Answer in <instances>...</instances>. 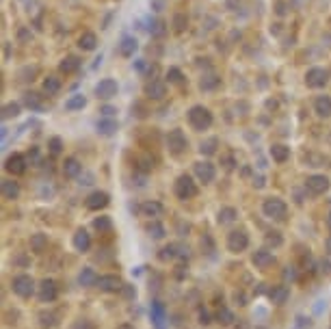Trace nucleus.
<instances>
[{"instance_id":"obj_1","label":"nucleus","mask_w":331,"mask_h":329,"mask_svg":"<svg viewBox=\"0 0 331 329\" xmlns=\"http://www.w3.org/2000/svg\"><path fill=\"white\" fill-rule=\"evenodd\" d=\"M214 117L210 113V108L201 106V104H195V106L188 110V124H191L193 130H197V132H204V130H208L212 126Z\"/></svg>"},{"instance_id":"obj_2","label":"nucleus","mask_w":331,"mask_h":329,"mask_svg":"<svg viewBox=\"0 0 331 329\" xmlns=\"http://www.w3.org/2000/svg\"><path fill=\"white\" fill-rule=\"evenodd\" d=\"M175 197L182 202H186V200H193V197H197L199 193V188H197V184H195V180L191 176H186V174H182L178 180H175Z\"/></svg>"},{"instance_id":"obj_3","label":"nucleus","mask_w":331,"mask_h":329,"mask_svg":"<svg viewBox=\"0 0 331 329\" xmlns=\"http://www.w3.org/2000/svg\"><path fill=\"white\" fill-rule=\"evenodd\" d=\"M262 212H264V216H269L273 221H284L286 214H288V206H286V202L279 200V197H269V200H264V204H262Z\"/></svg>"},{"instance_id":"obj_4","label":"nucleus","mask_w":331,"mask_h":329,"mask_svg":"<svg viewBox=\"0 0 331 329\" xmlns=\"http://www.w3.org/2000/svg\"><path fill=\"white\" fill-rule=\"evenodd\" d=\"M167 150H169V154H173V156H180V154H184L186 152V148H188V139H186V134L182 132L180 128H173V130H169V134H167Z\"/></svg>"},{"instance_id":"obj_5","label":"nucleus","mask_w":331,"mask_h":329,"mask_svg":"<svg viewBox=\"0 0 331 329\" xmlns=\"http://www.w3.org/2000/svg\"><path fill=\"white\" fill-rule=\"evenodd\" d=\"M11 288L17 297L22 299H28L32 292H35V282H32L30 275H15L11 282Z\"/></svg>"},{"instance_id":"obj_6","label":"nucleus","mask_w":331,"mask_h":329,"mask_svg":"<svg viewBox=\"0 0 331 329\" xmlns=\"http://www.w3.org/2000/svg\"><path fill=\"white\" fill-rule=\"evenodd\" d=\"M329 82V72L325 68H310L305 72V84L310 89H323Z\"/></svg>"},{"instance_id":"obj_7","label":"nucleus","mask_w":331,"mask_h":329,"mask_svg":"<svg viewBox=\"0 0 331 329\" xmlns=\"http://www.w3.org/2000/svg\"><path fill=\"white\" fill-rule=\"evenodd\" d=\"M247 247H249V236H247L245 230H232V232L227 234V249H230L232 254H240V252H245Z\"/></svg>"},{"instance_id":"obj_8","label":"nucleus","mask_w":331,"mask_h":329,"mask_svg":"<svg viewBox=\"0 0 331 329\" xmlns=\"http://www.w3.org/2000/svg\"><path fill=\"white\" fill-rule=\"evenodd\" d=\"M305 188L310 190L312 195H323L329 190V178L327 176H321V174H314L305 180Z\"/></svg>"},{"instance_id":"obj_9","label":"nucleus","mask_w":331,"mask_h":329,"mask_svg":"<svg viewBox=\"0 0 331 329\" xmlns=\"http://www.w3.org/2000/svg\"><path fill=\"white\" fill-rule=\"evenodd\" d=\"M37 294H39V301H41V304H52V301L58 297L56 282L54 280H43L41 284L37 286Z\"/></svg>"},{"instance_id":"obj_10","label":"nucleus","mask_w":331,"mask_h":329,"mask_svg":"<svg viewBox=\"0 0 331 329\" xmlns=\"http://www.w3.org/2000/svg\"><path fill=\"white\" fill-rule=\"evenodd\" d=\"M143 91H145V96L149 100H162L167 96V84H165V80H158V78H149L145 82V87H143Z\"/></svg>"},{"instance_id":"obj_11","label":"nucleus","mask_w":331,"mask_h":329,"mask_svg":"<svg viewBox=\"0 0 331 329\" xmlns=\"http://www.w3.org/2000/svg\"><path fill=\"white\" fill-rule=\"evenodd\" d=\"M117 80H113V78H104V80H100L95 84V96L97 100H110V98L117 96Z\"/></svg>"},{"instance_id":"obj_12","label":"nucleus","mask_w":331,"mask_h":329,"mask_svg":"<svg viewBox=\"0 0 331 329\" xmlns=\"http://www.w3.org/2000/svg\"><path fill=\"white\" fill-rule=\"evenodd\" d=\"M193 169H195V176H197V180L204 182V184H210V182L214 180V176H217V169H214V164L208 162V160L195 162Z\"/></svg>"},{"instance_id":"obj_13","label":"nucleus","mask_w":331,"mask_h":329,"mask_svg":"<svg viewBox=\"0 0 331 329\" xmlns=\"http://www.w3.org/2000/svg\"><path fill=\"white\" fill-rule=\"evenodd\" d=\"M4 171L11 176H22L26 171V158L22 154H11L9 158L4 160Z\"/></svg>"},{"instance_id":"obj_14","label":"nucleus","mask_w":331,"mask_h":329,"mask_svg":"<svg viewBox=\"0 0 331 329\" xmlns=\"http://www.w3.org/2000/svg\"><path fill=\"white\" fill-rule=\"evenodd\" d=\"M97 288L104 292H119L123 288V282L119 275H102L100 280H97Z\"/></svg>"},{"instance_id":"obj_15","label":"nucleus","mask_w":331,"mask_h":329,"mask_svg":"<svg viewBox=\"0 0 331 329\" xmlns=\"http://www.w3.org/2000/svg\"><path fill=\"white\" fill-rule=\"evenodd\" d=\"M149 314H152V323L156 329H167V310L160 301H152Z\"/></svg>"},{"instance_id":"obj_16","label":"nucleus","mask_w":331,"mask_h":329,"mask_svg":"<svg viewBox=\"0 0 331 329\" xmlns=\"http://www.w3.org/2000/svg\"><path fill=\"white\" fill-rule=\"evenodd\" d=\"M251 262L256 264V268H269L275 264V256L271 249H258V252H253Z\"/></svg>"},{"instance_id":"obj_17","label":"nucleus","mask_w":331,"mask_h":329,"mask_svg":"<svg viewBox=\"0 0 331 329\" xmlns=\"http://www.w3.org/2000/svg\"><path fill=\"white\" fill-rule=\"evenodd\" d=\"M108 202H110L108 193H104V190H93V193L87 197V208L89 210H102V208L108 206Z\"/></svg>"},{"instance_id":"obj_18","label":"nucleus","mask_w":331,"mask_h":329,"mask_svg":"<svg viewBox=\"0 0 331 329\" xmlns=\"http://www.w3.org/2000/svg\"><path fill=\"white\" fill-rule=\"evenodd\" d=\"M314 113L321 120H329L331 117V96H318L314 100Z\"/></svg>"},{"instance_id":"obj_19","label":"nucleus","mask_w":331,"mask_h":329,"mask_svg":"<svg viewBox=\"0 0 331 329\" xmlns=\"http://www.w3.org/2000/svg\"><path fill=\"white\" fill-rule=\"evenodd\" d=\"M162 204L160 202H156V200H149V202H143L141 206H139V212L143 216H149V219H158V216L162 214Z\"/></svg>"},{"instance_id":"obj_20","label":"nucleus","mask_w":331,"mask_h":329,"mask_svg":"<svg viewBox=\"0 0 331 329\" xmlns=\"http://www.w3.org/2000/svg\"><path fill=\"white\" fill-rule=\"evenodd\" d=\"M80 65H82L80 58L74 56V54H69V56H65L63 61L58 63V72L65 74V76H71V74H76V72L80 70Z\"/></svg>"},{"instance_id":"obj_21","label":"nucleus","mask_w":331,"mask_h":329,"mask_svg":"<svg viewBox=\"0 0 331 329\" xmlns=\"http://www.w3.org/2000/svg\"><path fill=\"white\" fill-rule=\"evenodd\" d=\"M117 122L113 120V117H102L100 122L95 124V130H97V134H102V136H113L117 132Z\"/></svg>"},{"instance_id":"obj_22","label":"nucleus","mask_w":331,"mask_h":329,"mask_svg":"<svg viewBox=\"0 0 331 329\" xmlns=\"http://www.w3.org/2000/svg\"><path fill=\"white\" fill-rule=\"evenodd\" d=\"M22 104L30 110H43V96L35 94V91H26L22 98Z\"/></svg>"},{"instance_id":"obj_23","label":"nucleus","mask_w":331,"mask_h":329,"mask_svg":"<svg viewBox=\"0 0 331 329\" xmlns=\"http://www.w3.org/2000/svg\"><path fill=\"white\" fill-rule=\"evenodd\" d=\"M82 171V164L78 158H74V156H69V158L63 160V176L65 178H78Z\"/></svg>"},{"instance_id":"obj_24","label":"nucleus","mask_w":331,"mask_h":329,"mask_svg":"<svg viewBox=\"0 0 331 329\" xmlns=\"http://www.w3.org/2000/svg\"><path fill=\"white\" fill-rule=\"evenodd\" d=\"M78 48L84 50V52L95 50L97 48V35H95V32H91V30L82 32V35L78 37Z\"/></svg>"},{"instance_id":"obj_25","label":"nucleus","mask_w":331,"mask_h":329,"mask_svg":"<svg viewBox=\"0 0 331 329\" xmlns=\"http://www.w3.org/2000/svg\"><path fill=\"white\" fill-rule=\"evenodd\" d=\"M269 154L275 162H286L290 158V148L282 146V143H273V146L269 148Z\"/></svg>"},{"instance_id":"obj_26","label":"nucleus","mask_w":331,"mask_h":329,"mask_svg":"<svg viewBox=\"0 0 331 329\" xmlns=\"http://www.w3.org/2000/svg\"><path fill=\"white\" fill-rule=\"evenodd\" d=\"M0 186H2V197L6 202H13L19 197V184L15 180H2Z\"/></svg>"},{"instance_id":"obj_27","label":"nucleus","mask_w":331,"mask_h":329,"mask_svg":"<svg viewBox=\"0 0 331 329\" xmlns=\"http://www.w3.org/2000/svg\"><path fill=\"white\" fill-rule=\"evenodd\" d=\"M288 297H290L288 286H273L269 290V299L273 301V304H277V306L286 304V299H288Z\"/></svg>"},{"instance_id":"obj_28","label":"nucleus","mask_w":331,"mask_h":329,"mask_svg":"<svg viewBox=\"0 0 331 329\" xmlns=\"http://www.w3.org/2000/svg\"><path fill=\"white\" fill-rule=\"evenodd\" d=\"M74 247H76V252H89L91 236H89L87 230H78V232L74 234Z\"/></svg>"},{"instance_id":"obj_29","label":"nucleus","mask_w":331,"mask_h":329,"mask_svg":"<svg viewBox=\"0 0 331 329\" xmlns=\"http://www.w3.org/2000/svg\"><path fill=\"white\" fill-rule=\"evenodd\" d=\"M136 48H139V42H136V39L134 37H123L121 39V42H119V54L121 56H132L134 54V52H136Z\"/></svg>"},{"instance_id":"obj_30","label":"nucleus","mask_w":331,"mask_h":329,"mask_svg":"<svg viewBox=\"0 0 331 329\" xmlns=\"http://www.w3.org/2000/svg\"><path fill=\"white\" fill-rule=\"evenodd\" d=\"M145 232H147V236H152V238H156V240H160V238H165V234H167V230H165V226L158 221V219H152L145 226Z\"/></svg>"},{"instance_id":"obj_31","label":"nucleus","mask_w":331,"mask_h":329,"mask_svg":"<svg viewBox=\"0 0 331 329\" xmlns=\"http://www.w3.org/2000/svg\"><path fill=\"white\" fill-rule=\"evenodd\" d=\"M221 87V76L217 74H204L199 80V89L201 91H214Z\"/></svg>"},{"instance_id":"obj_32","label":"nucleus","mask_w":331,"mask_h":329,"mask_svg":"<svg viewBox=\"0 0 331 329\" xmlns=\"http://www.w3.org/2000/svg\"><path fill=\"white\" fill-rule=\"evenodd\" d=\"M97 280H100V275H97L91 266L82 268L80 275H78V282H80V286H97Z\"/></svg>"},{"instance_id":"obj_33","label":"nucleus","mask_w":331,"mask_h":329,"mask_svg":"<svg viewBox=\"0 0 331 329\" xmlns=\"http://www.w3.org/2000/svg\"><path fill=\"white\" fill-rule=\"evenodd\" d=\"M48 249V236L45 234H32L30 236V252L32 254H43Z\"/></svg>"},{"instance_id":"obj_34","label":"nucleus","mask_w":331,"mask_h":329,"mask_svg":"<svg viewBox=\"0 0 331 329\" xmlns=\"http://www.w3.org/2000/svg\"><path fill=\"white\" fill-rule=\"evenodd\" d=\"M236 208H232V206H225V208H221L219 210V214H217V221L221 223V226H227V223H234L236 221Z\"/></svg>"},{"instance_id":"obj_35","label":"nucleus","mask_w":331,"mask_h":329,"mask_svg":"<svg viewBox=\"0 0 331 329\" xmlns=\"http://www.w3.org/2000/svg\"><path fill=\"white\" fill-rule=\"evenodd\" d=\"M58 91H61V78H56V76H48V78H43V94H48V96H56Z\"/></svg>"},{"instance_id":"obj_36","label":"nucleus","mask_w":331,"mask_h":329,"mask_svg":"<svg viewBox=\"0 0 331 329\" xmlns=\"http://www.w3.org/2000/svg\"><path fill=\"white\" fill-rule=\"evenodd\" d=\"M178 256H180V245H167V247L160 249L158 258H160L162 262H167V260H175Z\"/></svg>"},{"instance_id":"obj_37","label":"nucleus","mask_w":331,"mask_h":329,"mask_svg":"<svg viewBox=\"0 0 331 329\" xmlns=\"http://www.w3.org/2000/svg\"><path fill=\"white\" fill-rule=\"evenodd\" d=\"M186 24H188V18L184 16V13H175V16H173V22H171L175 35H182V32L186 30Z\"/></svg>"},{"instance_id":"obj_38","label":"nucleus","mask_w":331,"mask_h":329,"mask_svg":"<svg viewBox=\"0 0 331 329\" xmlns=\"http://www.w3.org/2000/svg\"><path fill=\"white\" fill-rule=\"evenodd\" d=\"M217 148H219V139H217V136H210V139H206L199 146V152L204 156H212L214 152H217Z\"/></svg>"},{"instance_id":"obj_39","label":"nucleus","mask_w":331,"mask_h":329,"mask_svg":"<svg viewBox=\"0 0 331 329\" xmlns=\"http://www.w3.org/2000/svg\"><path fill=\"white\" fill-rule=\"evenodd\" d=\"M87 106V100H84V96H71L67 102H65V110H80Z\"/></svg>"},{"instance_id":"obj_40","label":"nucleus","mask_w":331,"mask_h":329,"mask_svg":"<svg viewBox=\"0 0 331 329\" xmlns=\"http://www.w3.org/2000/svg\"><path fill=\"white\" fill-rule=\"evenodd\" d=\"M147 30H149V35H152V37H162L167 32V26H165L162 20H152L149 26H147Z\"/></svg>"},{"instance_id":"obj_41","label":"nucleus","mask_w":331,"mask_h":329,"mask_svg":"<svg viewBox=\"0 0 331 329\" xmlns=\"http://www.w3.org/2000/svg\"><path fill=\"white\" fill-rule=\"evenodd\" d=\"M217 320L221 325H232L234 323V314L230 308H225V306H219V310H217Z\"/></svg>"},{"instance_id":"obj_42","label":"nucleus","mask_w":331,"mask_h":329,"mask_svg":"<svg viewBox=\"0 0 331 329\" xmlns=\"http://www.w3.org/2000/svg\"><path fill=\"white\" fill-rule=\"evenodd\" d=\"M19 110H22V104L17 102H9L2 106V120H11V117H17Z\"/></svg>"},{"instance_id":"obj_43","label":"nucleus","mask_w":331,"mask_h":329,"mask_svg":"<svg viewBox=\"0 0 331 329\" xmlns=\"http://www.w3.org/2000/svg\"><path fill=\"white\" fill-rule=\"evenodd\" d=\"M264 242H266V247H282V242H284V238H282V234L277 232H266V236H264Z\"/></svg>"},{"instance_id":"obj_44","label":"nucleus","mask_w":331,"mask_h":329,"mask_svg":"<svg viewBox=\"0 0 331 329\" xmlns=\"http://www.w3.org/2000/svg\"><path fill=\"white\" fill-rule=\"evenodd\" d=\"M93 228L97 232H110L113 230V221H110V216H97L93 221Z\"/></svg>"},{"instance_id":"obj_45","label":"nucleus","mask_w":331,"mask_h":329,"mask_svg":"<svg viewBox=\"0 0 331 329\" xmlns=\"http://www.w3.org/2000/svg\"><path fill=\"white\" fill-rule=\"evenodd\" d=\"M39 325H41L43 329H54V327H56L54 314H45V312H41V314H39Z\"/></svg>"},{"instance_id":"obj_46","label":"nucleus","mask_w":331,"mask_h":329,"mask_svg":"<svg viewBox=\"0 0 331 329\" xmlns=\"http://www.w3.org/2000/svg\"><path fill=\"white\" fill-rule=\"evenodd\" d=\"M167 80L173 82V84H180L182 80H184V74H182V70H178V68H169L167 70Z\"/></svg>"},{"instance_id":"obj_47","label":"nucleus","mask_w":331,"mask_h":329,"mask_svg":"<svg viewBox=\"0 0 331 329\" xmlns=\"http://www.w3.org/2000/svg\"><path fill=\"white\" fill-rule=\"evenodd\" d=\"M48 148H50V154H61V150H63V141L58 139V136H52V139L48 141Z\"/></svg>"},{"instance_id":"obj_48","label":"nucleus","mask_w":331,"mask_h":329,"mask_svg":"<svg viewBox=\"0 0 331 329\" xmlns=\"http://www.w3.org/2000/svg\"><path fill=\"white\" fill-rule=\"evenodd\" d=\"M71 329H95V325L91 323V320H87V318H78V320H74Z\"/></svg>"},{"instance_id":"obj_49","label":"nucleus","mask_w":331,"mask_h":329,"mask_svg":"<svg viewBox=\"0 0 331 329\" xmlns=\"http://www.w3.org/2000/svg\"><path fill=\"white\" fill-rule=\"evenodd\" d=\"M321 273L323 275H331V254H327L321 260Z\"/></svg>"},{"instance_id":"obj_50","label":"nucleus","mask_w":331,"mask_h":329,"mask_svg":"<svg viewBox=\"0 0 331 329\" xmlns=\"http://www.w3.org/2000/svg\"><path fill=\"white\" fill-rule=\"evenodd\" d=\"M275 13L277 16H286V13H288V2H286V0H279L275 4Z\"/></svg>"},{"instance_id":"obj_51","label":"nucleus","mask_w":331,"mask_h":329,"mask_svg":"<svg viewBox=\"0 0 331 329\" xmlns=\"http://www.w3.org/2000/svg\"><path fill=\"white\" fill-rule=\"evenodd\" d=\"M284 280H297V271H295V268H292V266H288V268H286V271H284Z\"/></svg>"},{"instance_id":"obj_52","label":"nucleus","mask_w":331,"mask_h":329,"mask_svg":"<svg viewBox=\"0 0 331 329\" xmlns=\"http://www.w3.org/2000/svg\"><path fill=\"white\" fill-rule=\"evenodd\" d=\"M199 323H201V325H208V323H210V314H208L206 310L199 312Z\"/></svg>"},{"instance_id":"obj_53","label":"nucleus","mask_w":331,"mask_h":329,"mask_svg":"<svg viewBox=\"0 0 331 329\" xmlns=\"http://www.w3.org/2000/svg\"><path fill=\"white\" fill-rule=\"evenodd\" d=\"M28 160L30 162H39V150L37 148H32L30 152H28Z\"/></svg>"},{"instance_id":"obj_54","label":"nucleus","mask_w":331,"mask_h":329,"mask_svg":"<svg viewBox=\"0 0 331 329\" xmlns=\"http://www.w3.org/2000/svg\"><path fill=\"white\" fill-rule=\"evenodd\" d=\"M121 290H123V294H126L128 299H130V297H134V288H132V286H126V284H123Z\"/></svg>"},{"instance_id":"obj_55","label":"nucleus","mask_w":331,"mask_h":329,"mask_svg":"<svg viewBox=\"0 0 331 329\" xmlns=\"http://www.w3.org/2000/svg\"><path fill=\"white\" fill-rule=\"evenodd\" d=\"M100 113H102L104 117H110V115L115 113V108H113V106H102V108H100Z\"/></svg>"},{"instance_id":"obj_56","label":"nucleus","mask_w":331,"mask_h":329,"mask_svg":"<svg viewBox=\"0 0 331 329\" xmlns=\"http://www.w3.org/2000/svg\"><path fill=\"white\" fill-rule=\"evenodd\" d=\"M253 184L260 188V186H264V178H253Z\"/></svg>"},{"instance_id":"obj_57","label":"nucleus","mask_w":331,"mask_h":329,"mask_svg":"<svg viewBox=\"0 0 331 329\" xmlns=\"http://www.w3.org/2000/svg\"><path fill=\"white\" fill-rule=\"evenodd\" d=\"M325 245H327V252L331 254V234L327 236V240H325Z\"/></svg>"},{"instance_id":"obj_58","label":"nucleus","mask_w":331,"mask_h":329,"mask_svg":"<svg viewBox=\"0 0 331 329\" xmlns=\"http://www.w3.org/2000/svg\"><path fill=\"white\" fill-rule=\"evenodd\" d=\"M117 329H134V327H132V325H119Z\"/></svg>"},{"instance_id":"obj_59","label":"nucleus","mask_w":331,"mask_h":329,"mask_svg":"<svg viewBox=\"0 0 331 329\" xmlns=\"http://www.w3.org/2000/svg\"><path fill=\"white\" fill-rule=\"evenodd\" d=\"M327 226H329V230H331V212L327 214Z\"/></svg>"},{"instance_id":"obj_60","label":"nucleus","mask_w":331,"mask_h":329,"mask_svg":"<svg viewBox=\"0 0 331 329\" xmlns=\"http://www.w3.org/2000/svg\"><path fill=\"white\" fill-rule=\"evenodd\" d=\"M329 143H331V134H329Z\"/></svg>"}]
</instances>
